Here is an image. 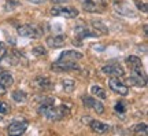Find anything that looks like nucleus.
<instances>
[{
  "instance_id": "nucleus-1",
  "label": "nucleus",
  "mask_w": 148,
  "mask_h": 136,
  "mask_svg": "<svg viewBox=\"0 0 148 136\" xmlns=\"http://www.w3.org/2000/svg\"><path fill=\"white\" fill-rule=\"evenodd\" d=\"M38 113L41 115H44L48 120H53V121H59L63 120L64 117L69 115V109L66 106H59V107H55L52 105H40L38 107Z\"/></svg>"
},
{
  "instance_id": "nucleus-2",
  "label": "nucleus",
  "mask_w": 148,
  "mask_h": 136,
  "mask_svg": "<svg viewBox=\"0 0 148 136\" xmlns=\"http://www.w3.org/2000/svg\"><path fill=\"white\" fill-rule=\"evenodd\" d=\"M16 32H18L19 36L29 37V39H38L42 35L41 29H38L37 26H33V25H21V26H18Z\"/></svg>"
},
{
  "instance_id": "nucleus-3",
  "label": "nucleus",
  "mask_w": 148,
  "mask_h": 136,
  "mask_svg": "<svg viewBox=\"0 0 148 136\" xmlns=\"http://www.w3.org/2000/svg\"><path fill=\"white\" fill-rule=\"evenodd\" d=\"M51 14L55 17H64V18H75L78 15V10L74 7H52L51 8Z\"/></svg>"
},
{
  "instance_id": "nucleus-4",
  "label": "nucleus",
  "mask_w": 148,
  "mask_h": 136,
  "mask_svg": "<svg viewBox=\"0 0 148 136\" xmlns=\"http://www.w3.org/2000/svg\"><path fill=\"white\" fill-rule=\"evenodd\" d=\"M55 72H69V70H78L79 66L75 63V61H56L51 66Z\"/></svg>"
},
{
  "instance_id": "nucleus-5",
  "label": "nucleus",
  "mask_w": 148,
  "mask_h": 136,
  "mask_svg": "<svg viewBox=\"0 0 148 136\" xmlns=\"http://www.w3.org/2000/svg\"><path fill=\"white\" fill-rule=\"evenodd\" d=\"M81 100H82V103L85 105V107L93 109L97 114H103V113H104V106H103V103L99 102L97 99H95V98H90V96H85L84 95V96L81 98Z\"/></svg>"
},
{
  "instance_id": "nucleus-6",
  "label": "nucleus",
  "mask_w": 148,
  "mask_h": 136,
  "mask_svg": "<svg viewBox=\"0 0 148 136\" xmlns=\"http://www.w3.org/2000/svg\"><path fill=\"white\" fill-rule=\"evenodd\" d=\"M101 72L104 74H107V76H112V77H122L125 74L123 68L121 65H118V63H110L107 66H103Z\"/></svg>"
},
{
  "instance_id": "nucleus-7",
  "label": "nucleus",
  "mask_w": 148,
  "mask_h": 136,
  "mask_svg": "<svg viewBox=\"0 0 148 136\" xmlns=\"http://www.w3.org/2000/svg\"><path fill=\"white\" fill-rule=\"evenodd\" d=\"M108 87H110L114 92L122 95V96H126V95L129 94V88H127L126 84L121 83L118 79H114V77L108 80Z\"/></svg>"
},
{
  "instance_id": "nucleus-8",
  "label": "nucleus",
  "mask_w": 148,
  "mask_h": 136,
  "mask_svg": "<svg viewBox=\"0 0 148 136\" xmlns=\"http://www.w3.org/2000/svg\"><path fill=\"white\" fill-rule=\"evenodd\" d=\"M27 129V122L26 121H14L11 122L8 128H7V132L10 135H22L25 133Z\"/></svg>"
},
{
  "instance_id": "nucleus-9",
  "label": "nucleus",
  "mask_w": 148,
  "mask_h": 136,
  "mask_svg": "<svg viewBox=\"0 0 148 136\" xmlns=\"http://www.w3.org/2000/svg\"><path fill=\"white\" fill-rule=\"evenodd\" d=\"M126 63L127 66L133 70V73L137 74H143V63H141V59L134 55H130V57L126 58Z\"/></svg>"
},
{
  "instance_id": "nucleus-10",
  "label": "nucleus",
  "mask_w": 148,
  "mask_h": 136,
  "mask_svg": "<svg viewBox=\"0 0 148 136\" xmlns=\"http://www.w3.org/2000/svg\"><path fill=\"white\" fill-rule=\"evenodd\" d=\"M126 83L130 84V85H134V87H145V85H147V80H145V76H144V74L134 73L133 76L127 77Z\"/></svg>"
},
{
  "instance_id": "nucleus-11",
  "label": "nucleus",
  "mask_w": 148,
  "mask_h": 136,
  "mask_svg": "<svg viewBox=\"0 0 148 136\" xmlns=\"http://www.w3.org/2000/svg\"><path fill=\"white\" fill-rule=\"evenodd\" d=\"M89 126H90V129H92V131L97 132V133H104V132H108L110 131V128H111L108 124H104V122L97 121V120L89 121Z\"/></svg>"
},
{
  "instance_id": "nucleus-12",
  "label": "nucleus",
  "mask_w": 148,
  "mask_h": 136,
  "mask_svg": "<svg viewBox=\"0 0 148 136\" xmlns=\"http://www.w3.org/2000/svg\"><path fill=\"white\" fill-rule=\"evenodd\" d=\"M66 43V36L63 35H58V36H52L47 39V44L51 48H60L64 46Z\"/></svg>"
},
{
  "instance_id": "nucleus-13",
  "label": "nucleus",
  "mask_w": 148,
  "mask_h": 136,
  "mask_svg": "<svg viewBox=\"0 0 148 136\" xmlns=\"http://www.w3.org/2000/svg\"><path fill=\"white\" fill-rule=\"evenodd\" d=\"M81 58H82V54L81 52L69 50V51H63V52L60 54L58 61H77V59H81Z\"/></svg>"
},
{
  "instance_id": "nucleus-14",
  "label": "nucleus",
  "mask_w": 148,
  "mask_h": 136,
  "mask_svg": "<svg viewBox=\"0 0 148 136\" xmlns=\"http://www.w3.org/2000/svg\"><path fill=\"white\" fill-rule=\"evenodd\" d=\"M82 8L88 12H100L99 4L93 0H82Z\"/></svg>"
},
{
  "instance_id": "nucleus-15",
  "label": "nucleus",
  "mask_w": 148,
  "mask_h": 136,
  "mask_svg": "<svg viewBox=\"0 0 148 136\" xmlns=\"http://www.w3.org/2000/svg\"><path fill=\"white\" fill-rule=\"evenodd\" d=\"M34 83L37 84L38 88H42V89H51L52 88V83H51V80L47 79V77H36Z\"/></svg>"
},
{
  "instance_id": "nucleus-16",
  "label": "nucleus",
  "mask_w": 148,
  "mask_h": 136,
  "mask_svg": "<svg viewBox=\"0 0 148 136\" xmlns=\"http://www.w3.org/2000/svg\"><path fill=\"white\" fill-rule=\"evenodd\" d=\"M0 84H3L5 88H7V87H11V85L14 84V79H12V76H11L10 73L3 72V73L0 74Z\"/></svg>"
},
{
  "instance_id": "nucleus-17",
  "label": "nucleus",
  "mask_w": 148,
  "mask_h": 136,
  "mask_svg": "<svg viewBox=\"0 0 148 136\" xmlns=\"http://www.w3.org/2000/svg\"><path fill=\"white\" fill-rule=\"evenodd\" d=\"M12 99L15 100V102H19V103H23V102H26L27 100V95H26V92L25 91H21V89H18V91H14L12 92Z\"/></svg>"
},
{
  "instance_id": "nucleus-18",
  "label": "nucleus",
  "mask_w": 148,
  "mask_h": 136,
  "mask_svg": "<svg viewBox=\"0 0 148 136\" xmlns=\"http://www.w3.org/2000/svg\"><path fill=\"white\" fill-rule=\"evenodd\" d=\"M90 91H92V94L96 95L99 99H106V98H107L106 91L101 88V87H99V85H93V87L90 88Z\"/></svg>"
},
{
  "instance_id": "nucleus-19",
  "label": "nucleus",
  "mask_w": 148,
  "mask_h": 136,
  "mask_svg": "<svg viewBox=\"0 0 148 136\" xmlns=\"http://www.w3.org/2000/svg\"><path fill=\"white\" fill-rule=\"evenodd\" d=\"M74 30H75V35H77L78 39H84V37H86V36H93V33H90V32L88 30V28H84V26L75 28Z\"/></svg>"
},
{
  "instance_id": "nucleus-20",
  "label": "nucleus",
  "mask_w": 148,
  "mask_h": 136,
  "mask_svg": "<svg viewBox=\"0 0 148 136\" xmlns=\"http://www.w3.org/2000/svg\"><path fill=\"white\" fill-rule=\"evenodd\" d=\"M62 87L66 92H71L75 89V81L74 80H70V79H66L62 81Z\"/></svg>"
},
{
  "instance_id": "nucleus-21",
  "label": "nucleus",
  "mask_w": 148,
  "mask_h": 136,
  "mask_svg": "<svg viewBox=\"0 0 148 136\" xmlns=\"http://www.w3.org/2000/svg\"><path fill=\"white\" fill-rule=\"evenodd\" d=\"M133 132L134 133H137V135H147L148 133V126L147 124H144V122H141V124H136V125L133 126Z\"/></svg>"
},
{
  "instance_id": "nucleus-22",
  "label": "nucleus",
  "mask_w": 148,
  "mask_h": 136,
  "mask_svg": "<svg viewBox=\"0 0 148 136\" xmlns=\"http://www.w3.org/2000/svg\"><path fill=\"white\" fill-rule=\"evenodd\" d=\"M115 11H118L119 14H125V15H134V12H133L130 8H127V7H123V3H115Z\"/></svg>"
},
{
  "instance_id": "nucleus-23",
  "label": "nucleus",
  "mask_w": 148,
  "mask_h": 136,
  "mask_svg": "<svg viewBox=\"0 0 148 136\" xmlns=\"http://www.w3.org/2000/svg\"><path fill=\"white\" fill-rule=\"evenodd\" d=\"M92 25H93V28H96V30H99L100 33H103V35H107V33H108V28H107L104 23H101L100 21H93Z\"/></svg>"
},
{
  "instance_id": "nucleus-24",
  "label": "nucleus",
  "mask_w": 148,
  "mask_h": 136,
  "mask_svg": "<svg viewBox=\"0 0 148 136\" xmlns=\"http://www.w3.org/2000/svg\"><path fill=\"white\" fill-rule=\"evenodd\" d=\"M33 55H36V57H44L45 54H47V51H45V48L42 47V46H37V47L33 48Z\"/></svg>"
},
{
  "instance_id": "nucleus-25",
  "label": "nucleus",
  "mask_w": 148,
  "mask_h": 136,
  "mask_svg": "<svg viewBox=\"0 0 148 136\" xmlns=\"http://www.w3.org/2000/svg\"><path fill=\"white\" fill-rule=\"evenodd\" d=\"M10 111V106L5 102H0V114H7Z\"/></svg>"
},
{
  "instance_id": "nucleus-26",
  "label": "nucleus",
  "mask_w": 148,
  "mask_h": 136,
  "mask_svg": "<svg viewBox=\"0 0 148 136\" xmlns=\"http://www.w3.org/2000/svg\"><path fill=\"white\" fill-rule=\"evenodd\" d=\"M114 109H115V111H118V113H123V111L126 110V107H125V105H123L122 102H118V103L114 106Z\"/></svg>"
},
{
  "instance_id": "nucleus-27",
  "label": "nucleus",
  "mask_w": 148,
  "mask_h": 136,
  "mask_svg": "<svg viewBox=\"0 0 148 136\" xmlns=\"http://www.w3.org/2000/svg\"><path fill=\"white\" fill-rule=\"evenodd\" d=\"M136 6H137V8L138 10H141L143 12H147V4L145 3H141V1H138V0H136Z\"/></svg>"
},
{
  "instance_id": "nucleus-28",
  "label": "nucleus",
  "mask_w": 148,
  "mask_h": 136,
  "mask_svg": "<svg viewBox=\"0 0 148 136\" xmlns=\"http://www.w3.org/2000/svg\"><path fill=\"white\" fill-rule=\"evenodd\" d=\"M5 55H7V50H5L4 46L1 44V46H0V62H1V61L5 58Z\"/></svg>"
},
{
  "instance_id": "nucleus-29",
  "label": "nucleus",
  "mask_w": 148,
  "mask_h": 136,
  "mask_svg": "<svg viewBox=\"0 0 148 136\" xmlns=\"http://www.w3.org/2000/svg\"><path fill=\"white\" fill-rule=\"evenodd\" d=\"M5 91H7V88H5L3 84H0V95H4V94H5Z\"/></svg>"
},
{
  "instance_id": "nucleus-30",
  "label": "nucleus",
  "mask_w": 148,
  "mask_h": 136,
  "mask_svg": "<svg viewBox=\"0 0 148 136\" xmlns=\"http://www.w3.org/2000/svg\"><path fill=\"white\" fill-rule=\"evenodd\" d=\"M27 1L34 3V4H41V3H44V0H27Z\"/></svg>"
},
{
  "instance_id": "nucleus-31",
  "label": "nucleus",
  "mask_w": 148,
  "mask_h": 136,
  "mask_svg": "<svg viewBox=\"0 0 148 136\" xmlns=\"http://www.w3.org/2000/svg\"><path fill=\"white\" fill-rule=\"evenodd\" d=\"M3 72H4V69H3V68H1V66H0V74L3 73Z\"/></svg>"
},
{
  "instance_id": "nucleus-32",
  "label": "nucleus",
  "mask_w": 148,
  "mask_h": 136,
  "mask_svg": "<svg viewBox=\"0 0 148 136\" xmlns=\"http://www.w3.org/2000/svg\"><path fill=\"white\" fill-rule=\"evenodd\" d=\"M0 46H1V43H0Z\"/></svg>"
}]
</instances>
